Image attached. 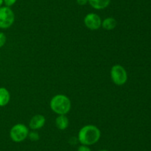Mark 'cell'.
Masks as SVG:
<instances>
[{
	"label": "cell",
	"instance_id": "1",
	"mask_svg": "<svg viewBox=\"0 0 151 151\" xmlns=\"http://www.w3.org/2000/svg\"><path fill=\"white\" fill-rule=\"evenodd\" d=\"M101 137L100 129L92 124L83 127L78 133V142L83 145L90 146L97 143Z\"/></svg>",
	"mask_w": 151,
	"mask_h": 151
},
{
	"label": "cell",
	"instance_id": "2",
	"mask_svg": "<svg viewBox=\"0 0 151 151\" xmlns=\"http://www.w3.org/2000/svg\"><path fill=\"white\" fill-rule=\"evenodd\" d=\"M71 101L66 96L58 94L50 101L52 110L58 115H66L71 110Z\"/></svg>",
	"mask_w": 151,
	"mask_h": 151
},
{
	"label": "cell",
	"instance_id": "3",
	"mask_svg": "<svg viewBox=\"0 0 151 151\" xmlns=\"http://www.w3.org/2000/svg\"><path fill=\"white\" fill-rule=\"evenodd\" d=\"M15 21V14L12 9L7 6L0 7V28L7 29L13 25Z\"/></svg>",
	"mask_w": 151,
	"mask_h": 151
},
{
	"label": "cell",
	"instance_id": "4",
	"mask_svg": "<svg viewBox=\"0 0 151 151\" xmlns=\"http://www.w3.org/2000/svg\"><path fill=\"white\" fill-rule=\"evenodd\" d=\"M111 78L116 85H123L128 80V74L123 67L115 65L111 70Z\"/></svg>",
	"mask_w": 151,
	"mask_h": 151
},
{
	"label": "cell",
	"instance_id": "5",
	"mask_svg": "<svg viewBox=\"0 0 151 151\" xmlns=\"http://www.w3.org/2000/svg\"><path fill=\"white\" fill-rule=\"evenodd\" d=\"M29 130L23 124H16L10 131V137L14 142H22L28 137Z\"/></svg>",
	"mask_w": 151,
	"mask_h": 151
},
{
	"label": "cell",
	"instance_id": "6",
	"mask_svg": "<svg viewBox=\"0 0 151 151\" xmlns=\"http://www.w3.org/2000/svg\"><path fill=\"white\" fill-rule=\"evenodd\" d=\"M84 24L86 27L89 30H96L101 27L102 20L97 13H90L84 18Z\"/></svg>",
	"mask_w": 151,
	"mask_h": 151
},
{
	"label": "cell",
	"instance_id": "7",
	"mask_svg": "<svg viewBox=\"0 0 151 151\" xmlns=\"http://www.w3.org/2000/svg\"><path fill=\"white\" fill-rule=\"evenodd\" d=\"M45 117L43 115H41V114H38V115H34L31 118L29 123V126L32 130H38V129H41V127H44V124H45Z\"/></svg>",
	"mask_w": 151,
	"mask_h": 151
},
{
	"label": "cell",
	"instance_id": "8",
	"mask_svg": "<svg viewBox=\"0 0 151 151\" xmlns=\"http://www.w3.org/2000/svg\"><path fill=\"white\" fill-rule=\"evenodd\" d=\"M88 3L96 10H103L110 4L111 0H88Z\"/></svg>",
	"mask_w": 151,
	"mask_h": 151
},
{
	"label": "cell",
	"instance_id": "9",
	"mask_svg": "<svg viewBox=\"0 0 151 151\" xmlns=\"http://www.w3.org/2000/svg\"><path fill=\"white\" fill-rule=\"evenodd\" d=\"M69 118L65 115H59L55 119L56 127L60 130H66L69 126Z\"/></svg>",
	"mask_w": 151,
	"mask_h": 151
},
{
	"label": "cell",
	"instance_id": "10",
	"mask_svg": "<svg viewBox=\"0 0 151 151\" xmlns=\"http://www.w3.org/2000/svg\"><path fill=\"white\" fill-rule=\"evenodd\" d=\"M10 100V94L5 87H0V107H4Z\"/></svg>",
	"mask_w": 151,
	"mask_h": 151
},
{
	"label": "cell",
	"instance_id": "11",
	"mask_svg": "<svg viewBox=\"0 0 151 151\" xmlns=\"http://www.w3.org/2000/svg\"><path fill=\"white\" fill-rule=\"evenodd\" d=\"M116 25H117V22L113 17H108L102 21L101 26L106 30H112L116 28Z\"/></svg>",
	"mask_w": 151,
	"mask_h": 151
},
{
	"label": "cell",
	"instance_id": "12",
	"mask_svg": "<svg viewBox=\"0 0 151 151\" xmlns=\"http://www.w3.org/2000/svg\"><path fill=\"white\" fill-rule=\"evenodd\" d=\"M28 137H29V140L32 141V142H37V141L39 140L40 139V136L38 134V132L36 131H32L29 133V134H28Z\"/></svg>",
	"mask_w": 151,
	"mask_h": 151
},
{
	"label": "cell",
	"instance_id": "13",
	"mask_svg": "<svg viewBox=\"0 0 151 151\" xmlns=\"http://www.w3.org/2000/svg\"><path fill=\"white\" fill-rule=\"evenodd\" d=\"M6 41H7V37L5 34L2 32H0V48L5 44Z\"/></svg>",
	"mask_w": 151,
	"mask_h": 151
},
{
	"label": "cell",
	"instance_id": "14",
	"mask_svg": "<svg viewBox=\"0 0 151 151\" xmlns=\"http://www.w3.org/2000/svg\"><path fill=\"white\" fill-rule=\"evenodd\" d=\"M16 1L17 0H3V2H4V6L10 7L16 2Z\"/></svg>",
	"mask_w": 151,
	"mask_h": 151
},
{
	"label": "cell",
	"instance_id": "15",
	"mask_svg": "<svg viewBox=\"0 0 151 151\" xmlns=\"http://www.w3.org/2000/svg\"><path fill=\"white\" fill-rule=\"evenodd\" d=\"M78 151H91V148H90L88 146L81 144V146L78 147Z\"/></svg>",
	"mask_w": 151,
	"mask_h": 151
},
{
	"label": "cell",
	"instance_id": "16",
	"mask_svg": "<svg viewBox=\"0 0 151 151\" xmlns=\"http://www.w3.org/2000/svg\"><path fill=\"white\" fill-rule=\"evenodd\" d=\"M76 1H77V3H78L79 5H81V6L86 5V4L88 3V0H76Z\"/></svg>",
	"mask_w": 151,
	"mask_h": 151
},
{
	"label": "cell",
	"instance_id": "17",
	"mask_svg": "<svg viewBox=\"0 0 151 151\" xmlns=\"http://www.w3.org/2000/svg\"><path fill=\"white\" fill-rule=\"evenodd\" d=\"M3 4H4V2H3V0H0V7H1Z\"/></svg>",
	"mask_w": 151,
	"mask_h": 151
},
{
	"label": "cell",
	"instance_id": "18",
	"mask_svg": "<svg viewBox=\"0 0 151 151\" xmlns=\"http://www.w3.org/2000/svg\"><path fill=\"white\" fill-rule=\"evenodd\" d=\"M99 151H109V150H100Z\"/></svg>",
	"mask_w": 151,
	"mask_h": 151
}]
</instances>
